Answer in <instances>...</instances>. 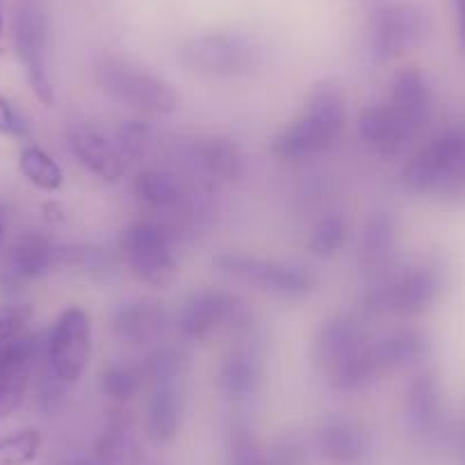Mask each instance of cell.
<instances>
[{
  "instance_id": "obj_15",
  "label": "cell",
  "mask_w": 465,
  "mask_h": 465,
  "mask_svg": "<svg viewBox=\"0 0 465 465\" xmlns=\"http://www.w3.org/2000/svg\"><path fill=\"white\" fill-rule=\"evenodd\" d=\"M262 370H265L262 344L258 335L253 333V329H249L242 335H238V342L232 344V349L223 356L222 365H219V391L232 401L249 400L261 388Z\"/></svg>"
},
{
  "instance_id": "obj_29",
  "label": "cell",
  "mask_w": 465,
  "mask_h": 465,
  "mask_svg": "<svg viewBox=\"0 0 465 465\" xmlns=\"http://www.w3.org/2000/svg\"><path fill=\"white\" fill-rule=\"evenodd\" d=\"M146 386L140 363H110L101 372V392L116 404H126Z\"/></svg>"
},
{
  "instance_id": "obj_2",
  "label": "cell",
  "mask_w": 465,
  "mask_h": 465,
  "mask_svg": "<svg viewBox=\"0 0 465 465\" xmlns=\"http://www.w3.org/2000/svg\"><path fill=\"white\" fill-rule=\"evenodd\" d=\"M370 344L372 340L359 322L351 317H333L322 322L312 342V359L335 391H365L379 381Z\"/></svg>"
},
{
  "instance_id": "obj_19",
  "label": "cell",
  "mask_w": 465,
  "mask_h": 465,
  "mask_svg": "<svg viewBox=\"0 0 465 465\" xmlns=\"http://www.w3.org/2000/svg\"><path fill=\"white\" fill-rule=\"evenodd\" d=\"M172 326V315L155 299H133L112 312V333L126 344L158 342Z\"/></svg>"
},
{
  "instance_id": "obj_17",
  "label": "cell",
  "mask_w": 465,
  "mask_h": 465,
  "mask_svg": "<svg viewBox=\"0 0 465 465\" xmlns=\"http://www.w3.org/2000/svg\"><path fill=\"white\" fill-rule=\"evenodd\" d=\"M66 142H69L74 158L89 173L101 178L103 183H119L126 176L128 163L122 151H119V146H116V142L110 140L103 131H98L94 124L78 122L69 126Z\"/></svg>"
},
{
  "instance_id": "obj_28",
  "label": "cell",
  "mask_w": 465,
  "mask_h": 465,
  "mask_svg": "<svg viewBox=\"0 0 465 465\" xmlns=\"http://www.w3.org/2000/svg\"><path fill=\"white\" fill-rule=\"evenodd\" d=\"M19 172L24 173L30 185L37 187L39 192H46V194H53L64 185V172L57 164V160L37 144H28L21 149Z\"/></svg>"
},
{
  "instance_id": "obj_40",
  "label": "cell",
  "mask_w": 465,
  "mask_h": 465,
  "mask_svg": "<svg viewBox=\"0 0 465 465\" xmlns=\"http://www.w3.org/2000/svg\"><path fill=\"white\" fill-rule=\"evenodd\" d=\"M66 465H105V460L98 459L96 454H83V456H75V459H71Z\"/></svg>"
},
{
  "instance_id": "obj_42",
  "label": "cell",
  "mask_w": 465,
  "mask_h": 465,
  "mask_svg": "<svg viewBox=\"0 0 465 465\" xmlns=\"http://www.w3.org/2000/svg\"><path fill=\"white\" fill-rule=\"evenodd\" d=\"M3 235H5V222H3V214H0V242H3Z\"/></svg>"
},
{
  "instance_id": "obj_10",
  "label": "cell",
  "mask_w": 465,
  "mask_h": 465,
  "mask_svg": "<svg viewBox=\"0 0 465 465\" xmlns=\"http://www.w3.org/2000/svg\"><path fill=\"white\" fill-rule=\"evenodd\" d=\"M135 199L149 217L167 223L173 232L181 231L192 217H196V196L199 190L190 178L163 167L142 169L133 183Z\"/></svg>"
},
{
  "instance_id": "obj_13",
  "label": "cell",
  "mask_w": 465,
  "mask_h": 465,
  "mask_svg": "<svg viewBox=\"0 0 465 465\" xmlns=\"http://www.w3.org/2000/svg\"><path fill=\"white\" fill-rule=\"evenodd\" d=\"M187 176L199 192H213L217 187L238 181L244 172L242 149L228 137H201L183 153Z\"/></svg>"
},
{
  "instance_id": "obj_35",
  "label": "cell",
  "mask_w": 465,
  "mask_h": 465,
  "mask_svg": "<svg viewBox=\"0 0 465 465\" xmlns=\"http://www.w3.org/2000/svg\"><path fill=\"white\" fill-rule=\"evenodd\" d=\"M228 465H270V459L262 451L247 424H235L228 436Z\"/></svg>"
},
{
  "instance_id": "obj_16",
  "label": "cell",
  "mask_w": 465,
  "mask_h": 465,
  "mask_svg": "<svg viewBox=\"0 0 465 465\" xmlns=\"http://www.w3.org/2000/svg\"><path fill=\"white\" fill-rule=\"evenodd\" d=\"M424 35V19L411 5H383L370 24V46L379 62H388L411 51Z\"/></svg>"
},
{
  "instance_id": "obj_11",
  "label": "cell",
  "mask_w": 465,
  "mask_h": 465,
  "mask_svg": "<svg viewBox=\"0 0 465 465\" xmlns=\"http://www.w3.org/2000/svg\"><path fill=\"white\" fill-rule=\"evenodd\" d=\"M48 370L62 386L83 379L92 361V315L83 306H66L57 315L46 344Z\"/></svg>"
},
{
  "instance_id": "obj_24",
  "label": "cell",
  "mask_w": 465,
  "mask_h": 465,
  "mask_svg": "<svg viewBox=\"0 0 465 465\" xmlns=\"http://www.w3.org/2000/svg\"><path fill=\"white\" fill-rule=\"evenodd\" d=\"M181 415V381L153 383L151 397L146 401V433L155 445H169L178 436Z\"/></svg>"
},
{
  "instance_id": "obj_6",
  "label": "cell",
  "mask_w": 465,
  "mask_h": 465,
  "mask_svg": "<svg viewBox=\"0 0 465 465\" xmlns=\"http://www.w3.org/2000/svg\"><path fill=\"white\" fill-rule=\"evenodd\" d=\"M247 303L223 290H196L181 306L176 329L187 342H208L222 333L242 335L253 329Z\"/></svg>"
},
{
  "instance_id": "obj_3",
  "label": "cell",
  "mask_w": 465,
  "mask_h": 465,
  "mask_svg": "<svg viewBox=\"0 0 465 465\" xmlns=\"http://www.w3.org/2000/svg\"><path fill=\"white\" fill-rule=\"evenodd\" d=\"M401 183L422 196H465V122L451 124L418 146Z\"/></svg>"
},
{
  "instance_id": "obj_33",
  "label": "cell",
  "mask_w": 465,
  "mask_h": 465,
  "mask_svg": "<svg viewBox=\"0 0 465 465\" xmlns=\"http://www.w3.org/2000/svg\"><path fill=\"white\" fill-rule=\"evenodd\" d=\"M57 265H69L89 276H107L114 270V258L101 247L78 244V247H60Z\"/></svg>"
},
{
  "instance_id": "obj_1",
  "label": "cell",
  "mask_w": 465,
  "mask_h": 465,
  "mask_svg": "<svg viewBox=\"0 0 465 465\" xmlns=\"http://www.w3.org/2000/svg\"><path fill=\"white\" fill-rule=\"evenodd\" d=\"M347 128L344 96L333 83H320L311 89L302 112L276 133L270 153L281 163L302 164L331 153Z\"/></svg>"
},
{
  "instance_id": "obj_38",
  "label": "cell",
  "mask_w": 465,
  "mask_h": 465,
  "mask_svg": "<svg viewBox=\"0 0 465 465\" xmlns=\"http://www.w3.org/2000/svg\"><path fill=\"white\" fill-rule=\"evenodd\" d=\"M270 465H306V454H303L302 445L292 440H285L276 447L274 451L267 454Z\"/></svg>"
},
{
  "instance_id": "obj_14",
  "label": "cell",
  "mask_w": 465,
  "mask_h": 465,
  "mask_svg": "<svg viewBox=\"0 0 465 465\" xmlns=\"http://www.w3.org/2000/svg\"><path fill=\"white\" fill-rule=\"evenodd\" d=\"M381 101L411 140L418 142L424 135L433 119V92L418 66L397 69Z\"/></svg>"
},
{
  "instance_id": "obj_8",
  "label": "cell",
  "mask_w": 465,
  "mask_h": 465,
  "mask_svg": "<svg viewBox=\"0 0 465 465\" xmlns=\"http://www.w3.org/2000/svg\"><path fill=\"white\" fill-rule=\"evenodd\" d=\"M214 267L238 283H247L281 299H303L315 288V274L299 262L267 261L228 252L214 258Z\"/></svg>"
},
{
  "instance_id": "obj_25",
  "label": "cell",
  "mask_w": 465,
  "mask_h": 465,
  "mask_svg": "<svg viewBox=\"0 0 465 465\" xmlns=\"http://www.w3.org/2000/svg\"><path fill=\"white\" fill-rule=\"evenodd\" d=\"M57 253H60V247H55L51 238L42 232H25L10 253L12 279L21 283L42 279L57 265Z\"/></svg>"
},
{
  "instance_id": "obj_26",
  "label": "cell",
  "mask_w": 465,
  "mask_h": 465,
  "mask_svg": "<svg viewBox=\"0 0 465 465\" xmlns=\"http://www.w3.org/2000/svg\"><path fill=\"white\" fill-rule=\"evenodd\" d=\"M406 415L413 431L420 436H431L442 418L440 386L431 372H422L413 379L406 397Z\"/></svg>"
},
{
  "instance_id": "obj_7",
  "label": "cell",
  "mask_w": 465,
  "mask_h": 465,
  "mask_svg": "<svg viewBox=\"0 0 465 465\" xmlns=\"http://www.w3.org/2000/svg\"><path fill=\"white\" fill-rule=\"evenodd\" d=\"M96 80L107 96L144 114H173L181 103L172 83L116 57H107L98 64Z\"/></svg>"
},
{
  "instance_id": "obj_12",
  "label": "cell",
  "mask_w": 465,
  "mask_h": 465,
  "mask_svg": "<svg viewBox=\"0 0 465 465\" xmlns=\"http://www.w3.org/2000/svg\"><path fill=\"white\" fill-rule=\"evenodd\" d=\"M15 42L30 89L44 105L51 107L55 103V87L48 71V25L42 7L35 3H25L21 7L16 15Z\"/></svg>"
},
{
  "instance_id": "obj_30",
  "label": "cell",
  "mask_w": 465,
  "mask_h": 465,
  "mask_svg": "<svg viewBox=\"0 0 465 465\" xmlns=\"http://www.w3.org/2000/svg\"><path fill=\"white\" fill-rule=\"evenodd\" d=\"M114 142L124 153L126 163L131 160H144L158 146V131L144 119H128L119 124L114 133Z\"/></svg>"
},
{
  "instance_id": "obj_18",
  "label": "cell",
  "mask_w": 465,
  "mask_h": 465,
  "mask_svg": "<svg viewBox=\"0 0 465 465\" xmlns=\"http://www.w3.org/2000/svg\"><path fill=\"white\" fill-rule=\"evenodd\" d=\"M317 451L331 465H361L372 454V436L368 429L351 418H329L315 438Z\"/></svg>"
},
{
  "instance_id": "obj_37",
  "label": "cell",
  "mask_w": 465,
  "mask_h": 465,
  "mask_svg": "<svg viewBox=\"0 0 465 465\" xmlns=\"http://www.w3.org/2000/svg\"><path fill=\"white\" fill-rule=\"evenodd\" d=\"M0 135L12 137V140L28 137V124L3 94H0Z\"/></svg>"
},
{
  "instance_id": "obj_22",
  "label": "cell",
  "mask_w": 465,
  "mask_h": 465,
  "mask_svg": "<svg viewBox=\"0 0 465 465\" xmlns=\"http://www.w3.org/2000/svg\"><path fill=\"white\" fill-rule=\"evenodd\" d=\"M370 354H372L377 377L383 379L392 372H401V370L418 365L429 354V344L427 338L418 331L400 329L372 340Z\"/></svg>"
},
{
  "instance_id": "obj_41",
  "label": "cell",
  "mask_w": 465,
  "mask_h": 465,
  "mask_svg": "<svg viewBox=\"0 0 465 465\" xmlns=\"http://www.w3.org/2000/svg\"><path fill=\"white\" fill-rule=\"evenodd\" d=\"M3 39H5V12H3V0H0V60H3Z\"/></svg>"
},
{
  "instance_id": "obj_9",
  "label": "cell",
  "mask_w": 465,
  "mask_h": 465,
  "mask_svg": "<svg viewBox=\"0 0 465 465\" xmlns=\"http://www.w3.org/2000/svg\"><path fill=\"white\" fill-rule=\"evenodd\" d=\"M262 53L249 37L232 33H213L187 42L181 64L187 71L210 78H240L258 69Z\"/></svg>"
},
{
  "instance_id": "obj_23",
  "label": "cell",
  "mask_w": 465,
  "mask_h": 465,
  "mask_svg": "<svg viewBox=\"0 0 465 465\" xmlns=\"http://www.w3.org/2000/svg\"><path fill=\"white\" fill-rule=\"evenodd\" d=\"M397 226L388 213H377L370 217L361 232L359 265L370 279H383L388 274L392 256H395Z\"/></svg>"
},
{
  "instance_id": "obj_39",
  "label": "cell",
  "mask_w": 465,
  "mask_h": 465,
  "mask_svg": "<svg viewBox=\"0 0 465 465\" xmlns=\"http://www.w3.org/2000/svg\"><path fill=\"white\" fill-rule=\"evenodd\" d=\"M454 10H456V25H459L460 46H463L465 51V0H454Z\"/></svg>"
},
{
  "instance_id": "obj_27",
  "label": "cell",
  "mask_w": 465,
  "mask_h": 465,
  "mask_svg": "<svg viewBox=\"0 0 465 465\" xmlns=\"http://www.w3.org/2000/svg\"><path fill=\"white\" fill-rule=\"evenodd\" d=\"M94 454L105 460V465H133L137 459L135 431L128 418L110 420L94 445Z\"/></svg>"
},
{
  "instance_id": "obj_36",
  "label": "cell",
  "mask_w": 465,
  "mask_h": 465,
  "mask_svg": "<svg viewBox=\"0 0 465 465\" xmlns=\"http://www.w3.org/2000/svg\"><path fill=\"white\" fill-rule=\"evenodd\" d=\"M33 320V308L25 303H12V306H0V344L10 342L24 333L25 326Z\"/></svg>"
},
{
  "instance_id": "obj_32",
  "label": "cell",
  "mask_w": 465,
  "mask_h": 465,
  "mask_svg": "<svg viewBox=\"0 0 465 465\" xmlns=\"http://www.w3.org/2000/svg\"><path fill=\"white\" fill-rule=\"evenodd\" d=\"M142 372H144L146 383H163V381H183L187 372V356L176 347H160L153 354L142 361Z\"/></svg>"
},
{
  "instance_id": "obj_5",
  "label": "cell",
  "mask_w": 465,
  "mask_h": 465,
  "mask_svg": "<svg viewBox=\"0 0 465 465\" xmlns=\"http://www.w3.org/2000/svg\"><path fill=\"white\" fill-rule=\"evenodd\" d=\"M176 232L153 217L133 222L122 235V253L128 270L151 288H169L178 276Z\"/></svg>"
},
{
  "instance_id": "obj_4",
  "label": "cell",
  "mask_w": 465,
  "mask_h": 465,
  "mask_svg": "<svg viewBox=\"0 0 465 465\" xmlns=\"http://www.w3.org/2000/svg\"><path fill=\"white\" fill-rule=\"evenodd\" d=\"M445 274L436 262H415L379 279L365 299V308L374 315L415 317L431 308L440 297Z\"/></svg>"
},
{
  "instance_id": "obj_20",
  "label": "cell",
  "mask_w": 465,
  "mask_h": 465,
  "mask_svg": "<svg viewBox=\"0 0 465 465\" xmlns=\"http://www.w3.org/2000/svg\"><path fill=\"white\" fill-rule=\"evenodd\" d=\"M35 338L0 344V420L15 413L28 392L35 368Z\"/></svg>"
},
{
  "instance_id": "obj_34",
  "label": "cell",
  "mask_w": 465,
  "mask_h": 465,
  "mask_svg": "<svg viewBox=\"0 0 465 465\" xmlns=\"http://www.w3.org/2000/svg\"><path fill=\"white\" fill-rule=\"evenodd\" d=\"M44 438L37 429H19L0 438V465H30L39 456Z\"/></svg>"
},
{
  "instance_id": "obj_31",
  "label": "cell",
  "mask_w": 465,
  "mask_h": 465,
  "mask_svg": "<svg viewBox=\"0 0 465 465\" xmlns=\"http://www.w3.org/2000/svg\"><path fill=\"white\" fill-rule=\"evenodd\" d=\"M344 242H347V222H344V217L340 213H326L312 226L308 249L320 258H333L342 252Z\"/></svg>"
},
{
  "instance_id": "obj_21",
  "label": "cell",
  "mask_w": 465,
  "mask_h": 465,
  "mask_svg": "<svg viewBox=\"0 0 465 465\" xmlns=\"http://www.w3.org/2000/svg\"><path fill=\"white\" fill-rule=\"evenodd\" d=\"M359 135L363 144L379 158H397L413 146L409 133L397 124L383 101L370 103L359 116Z\"/></svg>"
}]
</instances>
